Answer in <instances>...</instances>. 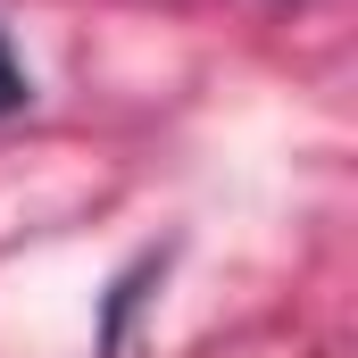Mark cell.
<instances>
[{
	"instance_id": "obj_1",
	"label": "cell",
	"mask_w": 358,
	"mask_h": 358,
	"mask_svg": "<svg viewBox=\"0 0 358 358\" xmlns=\"http://www.w3.org/2000/svg\"><path fill=\"white\" fill-rule=\"evenodd\" d=\"M25 100H34V92H25V67H17V59H8V42H0V117H8V108H25Z\"/></svg>"
}]
</instances>
